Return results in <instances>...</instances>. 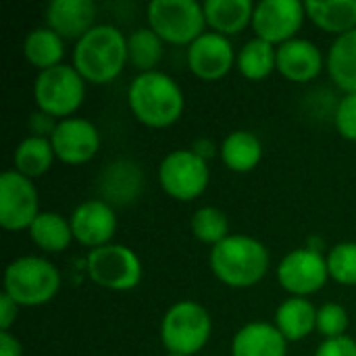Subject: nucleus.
Returning a JSON list of instances; mask_svg holds the SVG:
<instances>
[{"label": "nucleus", "mask_w": 356, "mask_h": 356, "mask_svg": "<svg viewBox=\"0 0 356 356\" xmlns=\"http://www.w3.org/2000/svg\"><path fill=\"white\" fill-rule=\"evenodd\" d=\"M330 277L327 259L313 248H296L288 252L277 265V280L284 290L294 296H309L319 292Z\"/></svg>", "instance_id": "nucleus-11"}, {"label": "nucleus", "mask_w": 356, "mask_h": 356, "mask_svg": "<svg viewBox=\"0 0 356 356\" xmlns=\"http://www.w3.org/2000/svg\"><path fill=\"white\" fill-rule=\"evenodd\" d=\"M127 63V38L115 25H94L77 40L73 67L86 81L106 83L115 79Z\"/></svg>", "instance_id": "nucleus-1"}, {"label": "nucleus", "mask_w": 356, "mask_h": 356, "mask_svg": "<svg viewBox=\"0 0 356 356\" xmlns=\"http://www.w3.org/2000/svg\"><path fill=\"white\" fill-rule=\"evenodd\" d=\"M163 58V40L150 29L140 27L127 38V60L142 73L156 71L154 67Z\"/></svg>", "instance_id": "nucleus-28"}, {"label": "nucleus", "mask_w": 356, "mask_h": 356, "mask_svg": "<svg viewBox=\"0 0 356 356\" xmlns=\"http://www.w3.org/2000/svg\"><path fill=\"white\" fill-rule=\"evenodd\" d=\"M221 159L225 167H229L232 171H238V173L252 171L263 159V144L252 131L236 129L223 140Z\"/></svg>", "instance_id": "nucleus-22"}, {"label": "nucleus", "mask_w": 356, "mask_h": 356, "mask_svg": "<svg viewBox=\"0 0 356 356\" xmlns=\"http://www.w3.org/2000/svg\"><path fill=\"white\" fill-rule=\"evenodd\" d=\"M202 8L207 23L223 35L240 33L254 15V4L250 0H207Z\"/></svg>", "instance_id": "nucleus-20"}, {"label": "nucleus", "mask_w": 356, "mask_h": 356, "mask_svg": "<svg viewBox=\"0 0 356 356\" xmlns=\"http://www.w3.org/2000/svg\"><path fill=\"white\" fill-rule=\"evenodd\" d=\"M348 311L338 302H325L317 309V330L325 336V340L342 338L348 330Z\"/></svg>", "instance_id": "nucleus-31"}, {"label": "nucleus", "mask_w": 356, "mask_h": 356, "mask_svg": "<svg viewBox=\"0 0 356 356\" xmlns=\"http://www.w3.org/2000/svg\"><path fill=\"white\" fill-rule=\"evenodd\" d=\"M330 277L342 286H356V242H340L327 252Z\"/></svg>", "instance_id": "nucleus-30"}, {"label": "nucleus", "mask_w": 356, "mask_h": 356, "mask_svg": "<svg viewBox=\"0 0 356 356\" xmlns=\"http://www.w3.org/2000/svg\"><path fill=\"white\" fill-rule=\"evenodd\" d=\"M209 261L213 273L232 288H250L259 284L269 269V252L265 244L240 234L213 246Z\"/></svg>", "instance_id": "nucleus-3"}, {"label": "nucleus", "mask_w": 356, "mask_h": 356, "mask_svg": "<svg viewBox=\"0 0 356 356\" xmlns=\"http://www.w3.org/2000/svg\"><path fill=\"white\" fill-rule=\"evenodd\" d=\"M286 342L275 325L254 321L234 336L232 356H286Z\"/></svg>", "instance_id": "nucleus-18"}, {"label": "nucleus", "mask_w": 356, "mask_h": 356, "mask_svg": "<svg viewBox=\"0 0 356 356\" xmlns=\"http://www.w3.org/2000/svg\"><path fill=\"white\" fill-rule=\"evenodd\" d=\"M167 356H190V355H173V353H169Z\"/></svg>", "instance_id": "nucleus-36"}, {"label": "nucleus", "mask_w": 356, "mask_h": 356, "mask_svg": "<svg viewBox=\"0 0 356 356\" xmlns=\"http://www.w3.org/2000/svg\"><path fill=\"white\" fill-rule=\"evenodd\" d=\"M127 100L134 115L150 127H167L184 113V92L163 71H148L134 77Z\"/></svg>", "instance_id": "nucleus-2"}, {"label": "nucleus", "mask_w": 356, "mask_h": 356, "mask_svg": "<svg viewBox=\"0 0 356 356\" xmlns=\"http://www.w3.org/2000/svg\"><path fill=\"white\" fill-rule=\"evenodd\" d=\"M238 69L248 79H263L277 69V48L261 38H252L238 52Z\"/></svg>", "instance_id": "nucleus-27"}, {"label": "nucleus", "mask_w": 356, "mask_h": 356, "mask_svg": "<svg viewBox=\"0 0 356 356\" xmlns=\"http://www.w3.org/2000/svg\"><path fill=\"white\" fill-rule=\"evenodd\" d=\"M23 52H25V58L33 67H38L40 71H46V69L60 65V58L65 54V44H63V38L56 31H52L48 25L35 27L25 35Z\"/></svg>", "instance_id": "nucleus-24"}, {"label": "nucleus", "mask_w": 356, "mask_h": 356, "mask_svg": "<svg viewBox=\"0 0 356 356\" xmlns=\"http://www.w3.org/2000/svg\"><path fill=\"white\" fill-rule=\"evenodd\" d=\"M73 238L90 248H100L111 242L117 232L115 209L104 200H86L71 215Z\"/></svg>", "instance_id": "nucleus-15"}, {"label": "nucleus", "mask_w": 356, "mask_h": 356, "mask_svg": "<svg viewBox=\"0 0 356 356\" xmlns=\"http://www.w3.org/2000/svg\"><path fill=\"white\" fill-rule=\"evenodd\" d=\"M275 327L290 342H298L313 334L317 327V309L302 296L284 300L275 311Z\"/></svg>", "instance_id": "nucleus-19"}, {"label": "nucleus", "mask_w": 356, "mask_h": 356, "mask_svg": "<svg viewBox=\"0 0 356 356\" xmlns=\"http://www.w3.org/2000/svg\"><path fill=\"white\" fill-rule=\"evenodd\" d=\"M209 165L207 159L194 150H173L159 167L161 188L177 200H194L209 186Z\"/></svg>", "instance_id": "nucleus-9"}, {"label": "nucleus", "mask_w": 356, "mask_h": 356, "mask_svg": "<svg viewBox=\"0 0 356 356\" xmlns=\"http://www.w3.org/2000/svg\"><path fill=\"white\" fill-rule=\"evenodd\" d=\"M86 267L94 284L115 292L131 290L142 280V263L138 254L123 244L94 248L88 254Z\"/></svg>", "instance_id": "nucleus-8"}, {"label": "nucleus", "mask_w": 356, "mask_h": 356, "mask_svg": "<svg viewBox=\"0 0 356 356\" xmlns=\"http://www.w3.org/2000/svg\"><path fill=\"white\" fill-rule=\"evenodd\" d=\"M327 71L346 94H356V29L336 38L327 54Z\"/></svg>", "instance_id": "nucleus-23"}, {"label": "nucleus", "mask_w": 356, "mask_h": 356, "mask_svg": "<svg viewBox=\"0 0 356 356\" xmlns=\"http://www.w3.org/2000/svg\"><path fill=\"white\" fill-rule=\"evenodd\" d=\"M192 232L200 242L217 246L219 242L229 238L227 215L215 207H202L192 217Z\"/></svg>", "instance_id": "nucleus-29"}, {"label": "nucleus", "mask_w": 356, "mask_h": 356, "mask_svg": "<svg viewBox=\"0 0 356 356\" xmlns=\"http://www.w3.org/2000/svg\"><path fill=\"white\" fill-rule=\"evenodd\" d=\"M188 65L200 79H219L234 67V46L227 35L202 33L188 46Z\"/></svg>", "instance_id": "nucleus-14"}, {"label": "nucleus", "mask_w": 356, "mask_h": 356, "mask_svg": "<svg viewBox=\"0 0 356 356\" xmlns=\"http://www.w3.org/2000/svg\"><path fill=\"white\" fill-rule=\"evenodd\" d=\"M17 311L19 305L8 296V294H0V332H8V327L17 321Z\"/></svg>", "instance_id": "nucleus-34"}, {"label": "nucleus", "mask_w": 356, "mask_h": 356, "mask_svg": "<svg viewBox=\"0 0 356 356\" xmlns=\"http://www.w3.org/2000/svg\"><path fill=\"white\" fill-rule=\"evenodd\" d=\"M315 356H356V342L348 336L325 340L317 348Z\"/></svg>", "instance_id": "nucleus-33"}, {"label": "nucleus", "mask_w": 356, "mask_h": 356, "mask_svg": "<svg viewBox=\"0 0 356 356\" xmlns=\"http://www.w3.org/2000/svg\"><path fill=\"white\" fill-rule=\"evenodd\" d=\"M305 4L298 0H261L254 6L252 27L257 38L271 44H284L296 38L305 21Z\"/></svg>", "instance_id": "nucleus-12"}, {"label": "nucleus", "mask_w": 356, "mask_h": 356, "mask_svg": "<svg viewBox=\"0 0 356 356\" xmlns=\"http://www.w3.org/2000/svg\"><path fill=\"white\" fill-rule=\"evenodd\" d=\"M31 240L46 252H60L73 238L71 221L58 213H40L29 227Z\"/></svg>", "instance_id": "nucleus-26"}, {"label": "nucleus", "mask_w": 356, "mask_h": 356, "mask_svg": "<svg viewBox=\"0 0 356 356\" xmlns=\"http://www.w3.org/2000/svg\"><path fill=\"white\" fill-rule=\"evenodd\" d=\"M54 154L67 165L88 163L100 148V134L96 125L83 117L60 119L50 136Z\"/></svg>", "instance_id": "nucleus-13"}, {"label": "nucleus", "mask_w": 356, "mask_h": 356, "mask_svg": "<svg viewBox=\"0 0 356 356\" xmlns=\"http://www.w3.org/2000/svg\"><path fill=\"white\" fill-rule=\"evenodd\" d=\"M86 79L71 65H56L40 71L33 83V98L42 113L50 117L69 119L79 108L86 96Z\"/></svg>", "instance_id": "nucleus-6"}, {"label": "nucleus", "mask_w": 356, "mask_h": 356, "mask_svg": "<svg viewBox=\"0 0 356 356\" xmlns=\"http://www.w3.org/2000/svg\"><path fill=\"white\" fill-rule=\"evenodd\" d=\"M96 19L92 0H52L46 6V23L60 38H83Z\"/></svg>", "instance_id": "nucleus-17"}, {"label": "nucleus", "mask_w": 356, "mask_h": 356, "mask_svg": "<svg viewBox=\"0 0 356 356\" xmlns=\"http://www.w3.org/2000/svg\"><path fill=\"white\" fill-rule=\"evenodd\" d=\"M336 127L346 138L356 142V94H346L336 108Z\"/></svg>", "instance_id": "nucleus-32"}, {"label": "nucleus", "mask_w": 356, "mask_h": 356, "mask_svg": "<svg viewBox=\"0 0 356 356\" xmlns=\"http://www.w3.org/2000/svg\"><path fill=\"white\" fill-rule=\"evenodd\" d=\"M323 69V54L317 44L292 38L277 46V71L290 81H311Z\"/></svg>", "instance_id": "nucleus-16"}, {"label": "nucleus", "mask_w": 356, "mask_h": 356, "mask_svg": "<svg viewBox=\"0 0 356 356\" xmlns=\"http://www.w3.org/2000/svg\"><path fill=\"white\" fill-rule=\"evenodd\" d=\"M0 356H21V344L8 332H0Z\"/></svg>", "instance_id": "nucleus-35"}, {"label": "nucleus", "mask_w": 356, "mask_h": 356, "mask_svg": "<svg viewBox=\"0 0 356 356\" xmlns=\"http://www.w3.org/2000/svg\"><path fill=\"white\" fill-rule=\"evenodd\" d=\"M60 288L58 269L42 257H21L4 271V294L19 307H42Z\"/></svg>", "instance_id": "nucleus-4"}, {"label": "nucleus", "mask_w": 356, "mask_h": 356, "mask_svg": "<svg viewBox=\"0 0 356 356\" xmlns=\"http://www.w3.org/2000/svg\"><path fill=\"white\" fill-rule=\"evenodd\" d=\"M54 148L50 138L44 136H29L25 138L17 150H15V171H19L25 177H38L42 173H46L52 167L54 161Z\"/></svg>", "instance_id": "nucleus-25"}, {"label": "nucleus", "mask_w": 356, "mask_h": 356, "mask_svg": "<svg viewBox=\"0 0 356 356\" xmlns=\"http://www.w3.org/2000/svg\"><path fill=\"white\" fill-rule=\"evenodd\" d=\"M38 190L29 177L10 169L0 175V225L10 232L29 229L38 217Z\"/></svg>", "instance_id": "nucleus-10"}, {"label": "nucleus", "mask_w": 356, "mask_h": 356, "mask_svg": "<svg viewBox=\"0 0 356 356\" xmlns=\"http://www.w3.org/2000/svg\"><path fill=\"white\" fill-rule=\"evenodd\" d=\"M148 23L163 42L192 44L204 33L207 15L196 0H152Z\"/></svg>", "instance_id": "nucleus-7"}, {"label": "nucleus", "mask_w": 356, "mask_h": 356, "mask_svg": "<svg viewBox=\"0 0 356 356\" xmlns=\"http://www.w3.org/2000/svg\"><path fill=\"white\" fill-rule=\"evenodd\" d=\"M213 321L204 307L194 300L175 302L161 321V340L173 355L194 356L211 338Z\"/></svg>", "instance_id": "nucleus-5"}, {"label": "nucleus", "mask_w": 356, "mask_h": 356, "mask_svg": "<svg viewBox=\"0 0 356 356\" xmlns=\"http://www.w3.org/2000/svg\"><path fill=\"white\" fill-rule=\"evenodd\" d=\"M305 10L307 17H311V21L325 31L342 35L356 29V0H309L305 2Z\"/></svg>", "instance_id": "nucleus-21"}]
</instances>
